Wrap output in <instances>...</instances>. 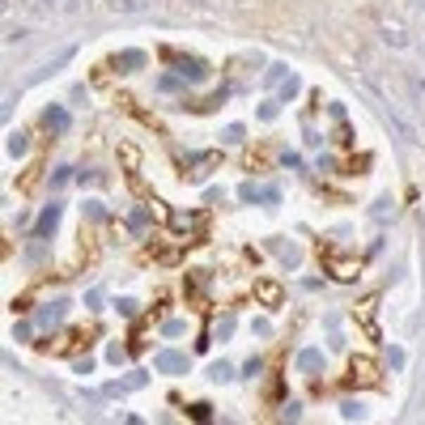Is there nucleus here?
<instances>
[{"label":"nucleus","instance_id":"nucleus-1","mask_svg":"<svg viewBox=\"0 0 425 425\" xmlns=\"http://www.w3.org/2000/svg\"><path fill=\"white\" fill-rule=\"evenodd\" d=\"M89 9V0H34L30 13L39 22H51V18H81Z\"/></svg>","mask_w":425,"mask_h":425},{"label":"nucleus","instance_id":"nucleus-2","mask_svg":"<svg viewBox=\"0 0 425 425\" xmlns=\"http://www.w3.org/2000/svg\"><path fill=\"white\" fill-rule=\"evenodd\" d=\"M72 56H77V47H60V51H56L51 60H43V64H39V68H34V72L26 77V85H39V81H47V77H56V72H60V68H64V64H68Z\"/></svg>","mask_w":425,"mask_h":425},{"label":"nucleus","instance_id":"nucleus-3","mask_svg":"<svg viewBox=\"0 0 425 425\" xmlns=\"http://www.w3.org/2000/svg\"><path fill=\"white\" fill-rule=\"evenodd\" d=\"M60 217H64V204H56V200H51V204H47L43 212H39V222H34V239H39V243H47V239L56 234Z\"/></svg>","mask_w":425,"mask_h":425},{"label":"nucleus","instance_id":"nucleus-4","mask_svg":"<svg viewBox=\"0 0 425 425\" xmlns=\"http://www.w3.org/2000/svg\"><path fill=\"white\" fill-rule=\"evenodd\" d=\"M187 353H175V349H162L158 357H153V370L158 374H187Z\"/></svg>","mask_w":425,"mask_h":425},{"label":"nucleus","instance_id":"nucleus-5","mask_svg":"<svg viewBox=\"0 0 425 425\" xmlns=\"http://www.w3.org/2000/svg\"><path fill=\"white\" fill-rule=\"evenodd\" d=\"M374 94H379V89H374ZM379 102H383V115L391 120V128H395V132L404 137V145H417V128H412V124H408V120H404V115L395 111V106H391V102H387L383 94H379Z\"/></svg>","mask_w":425,"mask_h":425},{"label":"nucleus","instance_id":"nucleus-6","mask_svg":"<svg viewBox=\"0 0 425 425\" xmlns=\"http://www.w3.org/2000/svg\"><path fill=\"white\" fill-rule=\"evenodd\" d=\"M170 60H175V72L183 81H204L208 77V64L204 60H187V56H170Z\"/></svg>","mask_w":425,"mask_h":425},{"label":"nucleus","instance_id":"nucleus-7","mask_svg":"<svg viewBox=\"0 0 425 425\" xmlns=\"http://www.w3.org/2000/svg\"><path fill=\"white\" fill-rule=\"evenodd\" d=\"M239 196H243V200H251V204L260 200V204H268V208H272V204H281V191H277V187H255V183H243V187H239Z\"/></svg>","mask_w":425,"mask_h":425},{"label":"nucleus","instance_id":"nucleus-8","mask_svg":"<svg viewBox=\"0 0 425 425\" xmlns=\"http://www.w3.org/2000/svg\"><path fill=\"white\" fill-rule=\"evenodd\" d=\"M43 124H47L56 137H64V132L72 128V120H68V111H64V106H47V111H43Z\"/></svg>","mask_w":425,"mask_h":425},{"label":"nucleus","instance_id":"nucleus-9","mask_svg":"<svg viewBox=\"0 0 425 425\" xmlns=\"http://www.w3.org/2000/svg\"><path fill=\"white\" fill-rule=\"evenodd\" d=\"M64 315H68V302H51L39 310V328H60L64 324Z\"/></svg>","mask_w":425,"mask_h":425},{"label":"nucleus","instance_id":"nucleus-10","mask_svg":"<svg viewBox=\"0 0 425 425\" xmlns=\"http://www.w3.org/2000/svg\"><path fill=\"white\" fill-rule=\"evenodd\" d=\"M145 60H149L145 51L128 47V51H120V56H115V68H120V72H137V68H145Z\"/></svg>","mask_w":425,"mask_h":425},{"label":"nucleus","instance_id":"nucleus-11","mask_svg":"<svg viewBox=\"0 0 425 425\" xmlns=\"http://www.w3.org/2000/svg\"><path fill=\"white\" fill-rule=\"evenodd\" d=\"M149 379L137 370V374H128V379H120V383H106V395H124V391H141Z\"/></svg>","mask_w":425,"mask_h":425},{"label":"nucleus","instance_id":"nucleus-12","mask_svg":"<svg viewBox=\"0 0 425 425\" xmlns=\"http://www.w3.org/2000/svg\"><path fill=\"white\" fill-rule=\"evenodd\" d=\"M106 5H111V13H128V18L149 13V0H106Z\"/></svg>","mask_w":425,"mask_h":425},{"label":"nucleus","instance_id":"nucleus-13","mask_svg":"<svg viewBox=\"0 0 425 425\" xmlns=\"http://www.w3.org/2000/svg\"><path fill=\"white\" fill-rule=\"evenodd\" d=\"M272 251L281 255V264H285V268H298V264H302V247H293V243H281V239H277V243H272Z\"/></svg>","mask_w":425,"mask_h":425},{"label":"nucleus","instance_id":"nucleus-14","mask_svg":"<svg viewBox=\"0 0 425 425\" xmlns=\"http://www.w3.org/2000/svg\"><path fill=\"white\" fill-rule=\"evenodd\" d=\"M298 370L319 374V370H324V353H319V349H302V353H298Z\"/></svg>","mask_w":425,"mask_h":425},{"label":"nucleus","instance_id":"nucleus-15","mask_svg":"<svg viewBox=\"0 0 425 425\" xmlns=\"http://www.w3.org/2000/svg\"><path fill=\"white\" fill-rule=\"evenodd\" d=\"M5 149H9V158H26V149H30V137H26V132H9Z\"/></svg>","mask_w":425,"mask_h":425},{"label":"nucleus","instance_id":"nucleus-16","mask_svg":"<svg viewBox=\"0 0 425 425\" xmlns=\"http://www.w3.org/2000/svg\"><path fill=\"white\" fill-rule=\"evenodd\" d=\"M208 379H212V383H230V379H234V366H230V362H212V366H208Z\"/></svg>","mask_w":425,"mask_h":425},{"label":"nucleus","instance_id":"nucleus-17","mask_svg":"<svg viewBox=\"0 0 425 425\" xmlns=\"http://www.w3.org/2000/svg\"><path fill=\"white\" fill-rule=\"evenodd\" d=\"M145 226H149V208H132V217H128V230H132V234H141Z\"/></svg>","mask_w":425,"mask_h":425},{"label":"nucleus","instance_id":"nucleus-18","mask_svg":"<svg viewBox=\"0 0 425 425\" xmlns=\"http://www.w3.org/2000/svg\"><path fill=\"white\" fill-rule=\"evenodd\" d=\"M341 417L345 421H362V404L357 400H341Z\"/></svg>","mask_w":425,"mask_h":425},{"label":"nucleus","instance_id":"nucleus-19","mask_svg":"<svg viewBox=\"0 0 425 425\" xmlns=\"http://www.w3.org/2000/svg\"><path fill=\"white\" fill-rule=\"evenodd\" d=\"M183 332H187L183 319H170V324H162V336H183Z\"/></svg>","mask_w":425,"mask_h":425},{"label":"nucleus","instance_id":"nucleus-20","mask_svg":"<svg viewBox=\"0 0 425 425\" xmlns=\"http://www.w3.org/2000/svg\"><path fill=\"white\" fill-rule=\"evenodd\" d=\"M383 43H387V47H408V39H404L400 30H383Z\"/></svg>","mask_w":425,"mask_h":425},{"label":"nucleus","instance_id":"nucleus-21","mask_svg":"<svg viewBox=\"0 0 425 425\" xmlns=\"http://www.w3.org/2000/svg\"><path fill=\"white\" fill-rule=\"evenodd\" d=\"M298 89H302V81H298V77H289V81L281 85V102H289V98H293Z\"/></svg>","mask_w":425,"mask_h":425},{"label":"nucleus","instance_id":"nucleus-22","mask_svg":"<svg viewBox=\"0 0 425 425\" xmlns=\"http://www.w3.org/2000/svg\"><path fill=\"white\" fill-rule=\"evenodd\" d=\"M404 362H408L404 349H387V366H391V370H404Z\"/></svg>","mask_w":425,"mask_h":425},{"label":"nucleus","instance_id":"nucleus-23","mask_svg":"<svg viewBox=\"0 0 425 425\" xmlns=\"http://www.w3.org/2000/svg\"><path fill=\"white\" fill-rule=\"evenodd\" d=\"M124 357H128V349H124V345H106V362H115V366H120Z\"/></svg>","mask_w":425,"mask_h":425},{"label":"nucleus","instance_id":"nucleus-24","mask_svg":"<svg viewBox=\"0 0 425 425\" xmlns=\"http://www.w3.org/2000/svg\"><path fill=\"white\" fill-rule=\"evenodd\" d=\"M13 102H18V94H13V89H5V102H0V115H5V120L13 115Z\"/></svg>","mask_w":425,"mask_h":425},{"label":"nucleus","instance_id":"nucleus-25","mask_svg":"<svg viewBox=\"0 0 425 425\" xmlns=\"http://www.w3.org/2000/svg\"><path fill=\"white\" fill-rule=\"evenodd\" d=\"M5 43H9V47H13V43H26V30H22V26H9V30H5Z\"/></svg>","mask_w":425,"mask_h":425},{"label":"nucleus","instance_id":"nucleus-26","mask_svg":"<svg viewBox=\"0 0 425 425\" xmlns=\"http://www.w3.org/2000/svg\"><path fill=\"white\" fill-rule=\"evenodd\" d=\"M222 141H230V145H239V141H243V124H230V128L222 132Z\"/></svg>","mask_w":425,"mask_h":425},{"label":"nucleus","instance_id":"nucleus-27","mask_svg":"<svg viewBox=\"0 0 425 425\" xmlns=\"http://www.w3.org/2000/svg\"><path fill=\"white\" fill-rule=\"evenodd\" d=\"M115 310H120V315H128V319H132V315H137V302H132V298H120V302H115Z\"/></svg>","mask_w":425,"mask_h":425},{"label":"nucleus","instance_id":"nucleus-28","mask_svg":"<svg viewBox=\"0 0 425 425\" xmlns=\"http://www.w3.org/2000/svg\"><path fill=\"white\" fill-rule=\"evenodd\" d=\"M281 77H285V64H272V68H268V77H264V81H268V85H277V81H281Z\"/></svg>","mask_w":425,"mask_h":425},{"label":"nucleus","instance_id":"nucleus-29","mask_svg":"<svg viewBox=\"0 0 425 425\" xmlns=\"http://www.w3.org/2000/svg\"><path fill=\"white\" fill-rule=\"evenodd\" d=\"M260 370H264V362H260V357H251V362H247V366H243V374H247V379H255V374H260Z\"/></svg>","mask_w":425,"mask_h":425},{"label":"nucleus","instance_id":"nucleus-30","mask_svg":"<svg viewBox=\"0 0 425 425\" xmlns=\"http://www.w3.org/2000/svg\"><path fill=\"white\" fill-rule=\"evenodd\" d=\"M13 341H30V324H13Z\"/></svg>","mask_w":425,"mask_h":425},{"label":"nucleus","instance_id":"nucleus-31","mask_svg":"<svg viewBox=\"0 0 425 425\" xmlns=\"http://www.w3.org/2000/svg\"><path fill=\"white\" fill-rule=\"evenodd\" d=\"M191 417H196V421H208L212 412H208V404H191Z\"/></svg>","mask_w":425,"mask_h":425},{"label":"nucleus","instance_id":"nucleus-32","mask_svg":"<svg viewBox=\"0 0 425 425\" xmlns=\"http://www.w3.org/2000/svg\"><path fill=\"white\" fill-rule=\"evenodd\" d=\"M260 293H264L268 302H277V298H281V289H277V285H260Z\"/></svg>","mask_w":425,"mask_h":425},{"label":"nucleus","instance_id":"nucleus-33","mask_svg":"<svg viewBox=\"0 0 425 425\" xmlns=\"http://www.w3.org/2000/svg\"><path fill=\"white\" fill-rule=\"evenodd\" d=\"M285 417H289V421H298V417H302V404H293V400H289V404H285Z\"/></svg>","mask_w":425,"mask_h":425},{"label":"nucleus","instance_id":"nucleus-34","mask_svg":"<svg viewBox=\"0 0 425 425\" xmlns=\"http://www.w3.org/2000/svg\"><path fill=\"white\" fill-rule=\"evenodd\" d=\"M417 89H421V94H425V81H417Z\"/></svg>","mask_w":425,"mask_h":425},{"label":"nucleus","instance_id":"nucleus-35","mask_svg":"<svg viewBox=\"0 0 425 425\" xmlns=\"http://www.w3.org/2000/svg\"><path fill=\"white\" fill-rule=\"evenodd\" d=\"M421 51H425V47H421Z\"/></svg>","mask_w":425,"mask_h":425}]
</instances>
